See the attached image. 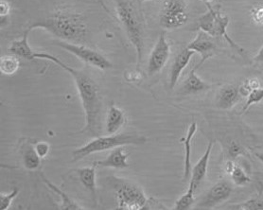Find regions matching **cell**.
<instances>
[{
	"instance_id": "obj_1",
	"label": "cell",
	"mask_w": 263,
	"mask_h": 210,
	"mask_svg": "<svg viewBox=\"0 0 263 210\" xmlns=\"http://www.w3.org/2000/svg\"><path fill=\"white\" fill-rule=\"evenodd\" d=\"M35 58L40 60L49 61L71 75L76 84L79 97L81 99L82 106L85 114V125L80 132H88L95 136L102 106L100 91L96 82L86 71L71 67L66 65V63H64L58 57L48 52H36Z\"/></svg>"
},
{
	"instance_id": "obj_2",
	"label": "cell",
	"mask_w": 263,
	"mask_h": 210,
	"mask_svg": "<svg viewBox=\"0 0 263 210\" xmlns=\"http://www.w3.org/2000/svg\"><path fill=\"white\" fill-rule=\"evenodd\" d=\"M29 30L42 29L66 42H81L87 34V25L83 14L68 10L54 12L47 18L34 22Z\"/></svg>"
},
{
	"instance_id": "obj_3",
	"label": "cell",
	"mask_w": 263,
	"mask_h": 210,
	"mask_svg": "<svg viewBox=\"0 0 263 210\" xmlns=\"http://www.w3.org/2000/svg\"><path fill=\"white\" fill-rule=\"evenodd\" d=\"M116 12L126 31L129 41L137 51V69L142 62L144 51L143 29L138 13L130 1L115 0Z\"/></svg>"
},
{
	"instance_id": "obj_4",
	"label": "cell",
	"mask_w": 263,
	"mask_h": 210,
	"mask_svg": "<svg viewBox=\"0 0 263 210\" xmlns=\"http://www.w3.org/2000/svg\"><path fill=\"white\" fill-rule=\"evenodd\" d=\"M147 142V138L137 133H120L109 135L107 137H97L88 143L80 147L73 151V162H77L90 155L102 152L105 150H113L118 147L126 145H144Z\"/></svg>"
},
{
	"instance_id": "obj_5",
	"label": "cell",
	"mask_w": 263,
	"mask_h": 210,
	"mask_svg": "<svg viewBox=\"0 0 263 210\" xmlns=\"http://www.w3.org/2000/svg\"><path fill=\"white\" fill-rule=\"evenodd\" d=\"M111 185L114 188L116 199L118 201L117 209L141 210L146 209L149 204V199L145 192L138 185L131 181L112 177Z\"/></svg>"
},
{
	"instance_id": "obj_6",
	"label": "cell",
	"mask_w": 263,
	"mask_h": 210,
	"mask_svg": "<svg viewBox=\"0 0 263 210\" xmlns=\"http://www.w3.org/2000/svg\"><path fill=\"white\" fill-rule=\"evenodd\" d=\"M206 7L209 9L208 12H205L198 20V28L203 32L210 34V36L223 38L229 44V46L236 51H238L239 54H245V49L234 42L233 39L228 35L229 17L228 15L221 14L219 10L212 8L211 5H206Z\"/></svg>"
},
{
	"instance_id": "obj_7",
	"label": "cell",
	"mask_w": 263,
	"mask_h": 210,
	"mask_svg": "<svg viewBox=\"0 0 263 210\" xmlns=\"http://www.w3.org/2000/svg\"><path fill=\"white\" fill-rule=\"evenodd\" d=\"M189 21V6L185 0H164L159 23L164 30H177Z\"/></svg>"
},
{
	"instance_id": "obj_8",
	"label": "cell",
	"mask_w": 263,
	"mask_h": 210,
	"mask_svg": "<svg viewBox=\"0 0 263 210\" xmlns=\"http://www.w3.org/2000/svg\"><path fill=\"white\" fill-rule=\"evenodd\" d=\"M58 47L65 49L67 52L76 56L80 60L83 61L85 64L94 66L100 70H107L113 67V64L105 58L103 55L101 54L96 50L92 48L77 45L71 42H66V41H56L54 42Z\"/></svg>"
},
{
	"instance_id": "obj_9",
	"label": "cell",
	"mask_w": 263,
	"mask_h": 210,
	"mask_svg": "<svg viewBox=\"0 0 263 210\" xmlns=\"http://www.w3.org/2000/svg\"><path fill=\"white\" fill-rule=\"evenodd\" d=\"M171 57V46L167 42L166 34L163 31L158 37L155 47L149 56L147 71L149 76H154L160 72Z\"/></svg>"
},
{
	"instance_id": "obj_10",
	"label": "cell",
	"mask_w": 263,
	"mask_h": 210,
	"mask_svg": "<svg viewBox=\"0 0 263 210\" xmlns=\"http://www.w3.org/2000/svg\"><path fill=\"white\" fill-rule=\"evenodd\" d=\"M233 188L228 181H220L210 188L203 198L198 203V208L210 209L227 201L232 194Z\"/></svg>"
},
{
	"instance_id": "obj_11",
	"label": "cell",
	"mask_w": 263,
	"mask_h": 210,
	"mask_svg": "<svg viewBox=\"0 0 263 210\" xmlns=\"http://www.w3.org/2000/svg\"><path fill=\"white\" fill-rule=\"evenodd\" d=\"M187 48L193 50L195 53L201 56V61L198 64L197 68L203 66L206 61L212 58L217 52V45L214 41V37L210 36V34L199 31L197 36L187 45Z\"/></svg>"
},
{
	"instance_id": "obj_12",
	"label": "cell",
	"mask_w": 263,
	"mask_h": 210,
	"mask_svg": "<svg viewBox=\"0 0 263 210\" xmlns=\"http://www.w3.org/2000/svg\"><path fill=\"white\" fill-rule=\"evenodd\" d=\"M35 140L30 138L22 139L20 144V156L22 164L27 170H37L41 166V157L37 154L35 149Z\"/></svg>"
},
{
	"instance_id": "obj_13",
	"label": "cell",
	"mask_w": 263,
	"mask_h": 210,
	"mask_svg": "<svg viewBox=\"0 0 263 210\" xmlns=\"http://www.w3.org/2000/svg\"><path fill=\"white\" fill-rule=\"evenodd\" d=\"M195 52L185 48L181 50L178 54L175 56L174 62L171 66V71H170V88L174 89L175 85L178 83L180 77L182 75L183 71L185 70V67L190 64L192 57L194 56Z\"/></svg>"
},
{
	"instance_id": "obj_14",
	"label": "cell",
	"mask_w": 263,
	"mask_h": 210,
	"mask_svg": "<svg viewBox=\"0 0 263 210\" xmlns=\"http://www.w3.org/2000/svg\"><path fill=\"white\" fill-rule=\"evenodd\" d=\"M213 145H214V141L210 140L204 154L192 168L190 185H192L195 190L203 183V179L208 173V167H209V162H210V155H211V151L213 149Z\"/></svg>"
},
{
	"instance_id": "obj_15",
	"label": "cell",
	"mask_w": 263,
	"mask_h": 210,
	"mask_svg": "<svg viewBox=\"0 0 263 210\" xmlns=\"http://www.w3.org/2000/svg\"><path fill=\"white\" fill-rule=\"evenodd\" d=\"M240 93L238 86L228 84L221 87L216 100V106L221 110H229L239 102Z\"/></svg>"
},
{
	"instance_id": "obj_16",
	"label": "cell",
	"mask_w": 263,
	"mask_h": 210,
	"mask_svg": "<svg viewBox=\"0 0 263 210\" xmlns=\"http://www.w3.org/2000/svg\"><path fill=\"white\" fill-rule=\"evenodd\" d=\"M30 30L29 29L25 30L23 35L19 39L12 41V44L9 47V51L12 54L17 56L19 58H23L25 60L34 61L37 60L35 58V53L32 48H30L29 44V35Z\"/></svg>"
},
{
	"instance_id": "obj_17",
	"label": "cell",
	"mask_w": 263,
	"mask_h": 210,
	"mask_svg": "<svg viewBox=\"0 0 263 210\" xmlns=\"http://www.w3.org/2000/svg\"><path fill=\"white\" fill-rule=\"evenodd\" d=\"M96 163L91 167H84V168L76 169L78 174L79 179L81 181L82 185L85 187V189L89 192L94 204H98V193H97L96 182Z\"/></svg>"
},
{
	"instance_id": "obj_18",
	"label": "cell",
	"mask_w": 263,
	"mask_h": 210,
	"mask_svg": "<svg viewBox=\"0 0 263 210\" xmlns=\"http://www.w3.org/2000/svg\"><path fill=\"white\" fill-rule=\"evenodd\" d=\"M197 66L193 67L192 71L187 75V77L185 80V82L183 83L182 85V93L185 95H190V94H197L201 92L209 90L212 85L204 82L203 79L200 78L197 75Z\"/></svg>"
},
{
	"instance_id": "obj_19",
	"label": "cell",
	"mask_w": 263,
	"mask_h": 210,
	"mask_svg": "<svg viewBox=\"0 0 263 210\" xmlns=\"http://www.w3.org/2000/svg\"><path fill=\"white\" fill-rule=\"evenodd\" d=\"M126 116L122 109L112 104L108 109L105 130L108 135H115L125 124Z\"/></svg>"
},
{
	"instance_id": "obj_20",
	"label": "cell",
	"mask_w": 263,
	"mask_h": 210,
	"mask_svg": "<svg viewBox=\"0 0 263 210\" xmlns=\"http://www.w3.org/2000/svg\"><path fill=\"white\" fill-rule=\"evenodd\" d=\"M127 160H128V154H126L125 150L122 147H118L116 149H113L105 159L96 162V165L102 168L122 169L129 167Z\"/></svg>"
},
{
	"instance_id": "obj_21",
	"label": "cell",
	"mask_w": 263,
	"mask_h": 210,
	"mask_svg": "<svg viewBox=\"0 0 263 210\" xmlns=\"http://www.w3.org/2000/svg\"><path fill=\"white\" fill-rule=\"evenodd\" d=\"M197 122L192 121L189 127L186 136L184 138V149H185V158H184V178L183 180L187 181L191 178L192 174V142L195 133L197 132Z\"/></svg>"
},
{
	"instance_id": "obj_22",
	"label": "cell",
	"mask_w": 263,
	"mask_h": 210,
	"mask_svg": "<svg viewBox=\"0 0 263 210\" xmlns=\"http://www.w3.org/2000/svg\"><path fill=\"white\" fill-rule=\"evenodd\" d=\"M40 176L42 178L43 182L46 184V186H48L50 190L55 192L59 197L62 199V203H61L60 209L62 210H82L85 209V207L80 205L78 203H76L73 199L67 195L66 192H63L61 188H59L56 185H54L51 181L47 178L43 173L40 174Z\"/></svg>"
},
{
	"instance_id": "obj_23",
	"label": "cell",
	"mask_w": 263,
	"mask_h": 210,
	"mask_svg": "<svg viewBox=\"0 0 263 210\" xmlns=\"http://www.w3.org/2000/svg\"><path fill=\"white\" fill-rule=\"evenodd\" d=\"M20 61L15 55H4L0 58V71L3 75L12 76L17 72Z\"/></svg>"
},
{
	"instance_id": "obj_24",
	"label": "cell",
	"mask_w": 263,
	"mask_h": 210,
	"mask_svg": "<svg viewBox=\"0 0 263 210\" xmlns=\"http://www.w3.org/2000/svg\"><path fill=\"white\" fill-rule=\"evenodd\" d=\"M195 189L192 185H189L187 190L180 197L174 204V209L175 210H186L190 209L192 207L194 202H195V197H194Z\"/></svg>"
},
{
	"instance_id": "obj_25",
	"label": "cell",
	"mask_w": 263,
	"mask_h": 210,
	"mask_svg": "<svg viewBox=\"0 0 263 210\" xmlns=\"http://www.w3.org/2000/svg\"><path fill=\"white\" fill-rule=\"evenodd\" d=\"M230 208L238 210H263V193H260L256 197L249 199L241 204H235Z\"/></svg>"
},
{
	"instance_id": "obj_26",
	"label": "cell",
	"mask_w": 263,
	"mask_h": 210,
	"mask_svg": "<svg viewBox=\"0 0 263 210\" xmlns=\"http://www.w3.org/2000/svg\"><path fill=\"white\" fill-rule=\"evenodd\" d=\"M230 175L232 178V182L236 186H246L251 181L250 177L243 170V168L239 167V165H235L233 170Z\"/></svg>"
},
{
	"instance_id": "obj_27",
	"label": "cell",
	"mask_w": 263,
	"mask_h": 210,
	"mask_svg": "<svg viewBox=\"0 0 263 210\" xmlns=\"http://www.w3.org/2000/svg\"><path fill=\"white\" fill-rule=\"evenodd\" d=\"M260 88V83L256 78H250L246 80L239 87V93L241 96L248 97L253 91Z\"/></svg>"
},
{
	"instance_id": "obj_28",
	"label": "cell",
	"mask_w": 263,
	"mask_h": 210,
	"mask_svg": "<svg viewBox=\"0 0 263 210\" xmlns=\"http://www.w3.org/2000/svg\"><path fill=\"white\" fill-rule=\"evenodd\" d=\"M19 194L18 187H13L12 192L10 193H0V209L8 210L12 204V201L17 197Z\"/></svg>"
},
{
	"instance_id": "obj_29",
	"label": "cell",
	"mask_w": 263,
	"mask_h": 210,
	"mask_svg": "<svg viewBox=\"0 0 263 210\" xmlns=\"http://www.w3.org/2000/svg\"><path fill=\"white\" fill-rule=\"evenodd\" d=\"M263 102V88H257L256 90L253 91L247 97V101L246 104L243 106V108L241 110V113L246 112L247 109L249 108L253 104H257L259 102Z\"/></svg>"
},
{
	"instance_id": "obj_30",
	"label": "cell",
	"mask_w": 263,
	"mask_h": 210,
	"mask_svg": "<svg viewBox=\"0 0 263 210\" xmlns=\"http://www.w3.org/2000/svg\"><path fill=\"white\" fill-rule=\"evenodd\" d=\"M228 155L229 159L231 160H235L238 156H245L246 155V150H245V148L239 144L238 142H235L232 141L230 142L228 146Z\"/></svg>"
},
{
	"instance_id": "obj_31",
	"label": "cell",
	"mask_w": 263,
	"mask_h": 210,
	"mask_svg": "<svg viewBox=\"0 0 263 210\" xmlns=\"http://www.w3.org/2000/svg\"><path fill=\"white\" fill-rule=\"evenodd\" d=\"M11 12V4L8 0H0V20H1V27L6 23L7 18Z\"/></svg>"
},
{
	"instance_id": "obj_32",
	"label": "cell",
	"mask_w": 263,
	"mask_h": 210,
	"mask_svg": "<svg viewBox=\"0 0 263 210\" xmlns=\"http://www.w3.org/2000/svg\"><path fill=\"white\" fill-rule=\"evenodd\" d=\"M35 149L37 154L41 158H45L46 156H48L50 150V145L48 144V142L45 141H40V142H36Z\"/></svg>"
},
{
	"instance_id": "obj_33",
	"label": "cell",
	"mask_w": 263,
	"mask_h": 210,
	"mask_svg": "<svg viewBox=\"0 0 263 210\" xmlns=\"http://www.w3.org/2000/svg\"><path fill=\"white\" fill-rule=\"evenodd\" d=\"M252 17L257 24H263V6L254 8L252 10Z\"/></svg>"
},
{
	"instance_id": "obj_34",
	"label": "cell",
	"mask_w": 263,
	"mask_h": 210,
	"mask_svg": "<svg viewBox=\"0 0 263 210\" xmlns=\"http://www.w3.org/2000/svg\"><path fill=\"white\" fill-rule=\"evenodd\" d=\"M141 79H142V76L140 73L138 72V69H137V71H130L125 74L126 81H128L130 83H138Z\"/></svg>"
},
{
	"instance_id": "obj_35",
	"label": "cell",
	"mask_w": 263,
	"mask_h": 210,
	"mask_svg": "<svg viewBox=\"0 0 263 210\" xmlns=\"http://www.w3.org/2000/svg\"><path fill=\"white\" fill-rule=\"evenodd\" d=\"M254 61H255L257 64H258L259 66H261L263 67V46L261 47V48L258 50L257 55L255 56Z\"/></svg>"
},
{
	"instance_id": "obj_36",
	"label": "cell",
	"mask_w": 263,
	"mask_h": 210,
	"mask_svg": "<svg viewBox=\"0 0 263 210\" xmlns=\"http://www.w3.org/2000/svg\"><path fill=\"white\" fill-rule=\"evenodd\" d=\"M235 165H236V164L234 163L233 160L228 159L227 163H226V166H224V168H226L227 174H231L232 170H233L234 167H235Z\"/></svg>"
},
{
	"instance_id": "obj_37",
	"label": "cell",
	"mask_w": 263,
	"mask_h": 210,
	"mask_svg": "<svg viewBox=\"0 0 263 210\" xmlns=\"http://www.w3.org/2000/svg\"><path fill=\"white\" fill-rule=\"evenodd\" d=\"M97 1L99 2V4H100V5H101V6H102L105 11H106V12H110V11L108 10L107 6H106V5H105V3L103 2V0H97Z\"/></svg>"
},
{
	"instance_id": "obj_38",
	"label": "cell",
	"mask_w": 263,
	"mask_h": 210,
	"mask_svg": "<svg viewBox=\"0 0 263 210\" xmlns=\"http://www.w3.org/2000/svg\"><path fill=\"white\" fill-rule=\"evenodd\" d=\"M255 156L263 164V151L262 152H255Z\"/></svg>"
},
{
	"instance_id": "obj_39",
	"label": "cell",
	"mask_w": 263,
	"mask_h": 210,
	"mask_svg": "<svg viewBox=\"0 0 263 210\" xmlns=\"http://www.w3.org/2000/svg\"><path fill=\"white\" fill-rule=\"evenodd\" d=\"M201 1H203L205 5H211V3L213 2V0H201Z\"/></svg>"
},
{
	"instance_id": "obj_40",
	"label": "cell",
	"mask_w": 263,
	"mask_h": 210,
	"mask_svg": "<svg viewBox=\"0 0 263 210\" xmlns=\"http://www.w3.org/2000/svg\"><path fill=\"white\" fill-rule=\"evenodd\" d=\"M141 2H147V1H151V0H140Z\"/></svg>"
}]
</instances>
